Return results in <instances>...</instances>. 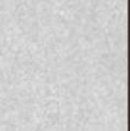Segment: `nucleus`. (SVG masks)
<instances>
[]
</instances>
